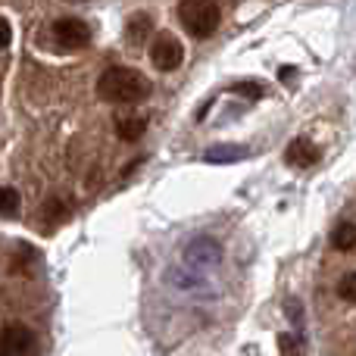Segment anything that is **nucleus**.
Listing matches in <instances>:
<instances>
[{"mask_svg": "<svg viewBox=\"0 0 356 356\" xmlns=\"http://www.w3.org/2000/svg\"><path fill=\"white\" fill-rule=\"evenodd\" d=\"M54 38L60 41V47L81 50V47H88V41H91V25H88L85 19L63 16L54 22Z\"/></svg>", "mask_w": 356, "mask_h": 356, "instance_id": "nucleus-4", "label": "nucleus"}, {"mask_svg": "<svg viewBox=\"0 0 356 356\" xmlns=\"http://www.w3.org/2000/svg\"><path fill=\"white\" fill-rule=\"evenodd\" d=\"M97 94L106 104H138V100H144L150 94V81L135 69L116 66L106 69L97 79Z\"/></svg>", "mask_w": 356, "mask_h": 356, "instance_id": "nucleus-1", "label": "nucleus"}, {"mask_svg": "<svg viewBox=\"0 0 356 356\" xmlns=\"http://www.w3.org/2000/svg\"><path fill=\"white\" fill-rule=\"evenodd\" d=\"M232 91L247 94V97H253V100H259V97H263V88H259V85H253V81H247V85H234Z\"/></svg>", "mask_w": 356, "mask_h": 356, "instance_id": "nucleus-13", "label": "nucleus"}, {"mask_svg": "<svg viewBox=\"0 0 356 356\" xmlns=\"http://www.w3.org/2000/svg\"><path fill=\"white\" fill-rule=\"evenodd\" d=\"M338 294L344 297V300L356 303V272H350V275H344V278H341V284H338Z\"/></svg>", "mask_w": 356, "mask_h": 356, "instance_id": "nucleus-12", "label": "nucleus"}, {"mask_svg": "<svg viewBox=\"0 0 356 356\" xmlns=\"http://www.w3.org/2000/svg\"><path fill=\"white\" fill-rule=\"evenodd\" d=\"M0 356H13V353H6V350H0Z\"/></svg>", "mask_w": 356, "mask_h": 356, "instance_id": "nucleus-15", "label": "nucleus"}, {"mask_svg": "<svg viewBox=\"0 0 356 356\" xmlns=\"http://www.w3.org/2000/svg\"><path fill=\"white\" fill-rule=\"evenodd\" d=\"M284 160H288L291 166L309 169L319 163V150H316V144L309 141V138H294V141L288 144V150H284Z\"/></svg>", "mask_w": 356, "mask_h": 356, "instance_id": "nucleus-6", "label": "nucleus"}, {"mask_svg": "<svg viewBox=\"0 0 356 356\" xmlns=\"http://www.w3.org/2000/svg\"><path fill=\"white\" fill-rule=\"evenodd\" d=\"M13 41V31H10V22L6 19H0V50L6 47V44Z\"/></svg>", "mask_w": 356, "mask_h": 356, "instance_id": "nucleus-14", "label": "nucleus"}, {"mask_svg": "<svg viewBox=\"0 0 356 356\" xmlns=\"http://www.w3.org/2000/svg\"><path fill=\"white\" fill-rule=\"evenodd\" d=\"M144 129H147V119L144 116H122L116 122V135L122 138V141H141V135H144Z\"/></svg>", "mask_w": 356, "mask_h": 356, "instance_id": "nucleus-8", "label": "nucleus"}, {"mask_svg": "<svg viewBox=\"0 0 356 356\" xmlns=\"http://www.w3.org/2000/svg\"><path fill=\"white\" fill-rule=\"evenodd\" d=\"M0 350L19 356V353H31L35 350V334H31V328L25 325H6L3 332H0Z\"/></svg>", "mask_w": 356, "mask_h": 356, "instance_id": "nucleus-5", "label": "nucleus"}, {"mask_svg": "<svg viewBox=\"0 0 356 356\" xmlns=\"http://www.w3.org/2000/svg\"><path fill=\"white\" fill-rule=\"evenodd\" d=\"M150 31H154V19H150L147 13H135V16L129 19V25H125V41H129V44H141Z\"/></svg>", "mask_w": 356, "mask_h": 356, "instance_id": "nucleus-7", "label": "nucleus"}, {"mask_svg": "<svg viewBox=\"0 0 356 356\" xmlns=\"http://www.w3.org/2000/svg\"><path fill=\"white\" fill-rule=\"evenodd\" d=\"M238 156H241L238 147H213V150H207L209 163H225V160H238Z\"/></svg>", "mask_w": 356, "mask_h": 356, "instance_id": "nucleus-11", "label": "nucleus"}, {"mask_svg": "<svg viewBox=\"0 0 356 356\" xmlns=\"http://www.w3.org/2000/svg\"><path fill=\"white\" fill-rule=\"evenodd\" d=\"M184 60V47L175 35H156L150 44V63H154L160 72H175Z\"/></svg>", "mask_w": 356, "mask_h": 356, "instance_id": "nucleus-3", "label": "nucleus"}, {"mask_svg": "<svg viewBox=\"0 0 356 356\" xmlns=\"http://www.w3.org/2000/svg\"><path fill=\"white\" fill-rule=\"evenodd\" d=\"M19 213V191L0 188V216H16Z\"/></svg>", "mask_w": 356, "mask_h": 356, "instance_id": "nucleus-10", "label": "nucleus"}, {"mask_svg": "<svg viewBox=\"0 0 356 356\" xmlns=\"http://www.w3.org/2000/svg\"><path fill=\"white\" fill-rule=\"evenodd\" d=\"M178 19L194 38H209L219 29V3L216 0H178Z\"/></svg>", "mask_w": 356, "mask_h": 356, "instance_id": "nucleus-2", "label": "nucleus"}, {"mask_svg": "<svg viewBox=\"0 0 356 356\" xmlns=\"http://www.w3.org/2000/svg\"><path fill=\"white\" fill-rule=\"evenodd\" d=\"M332 244L338 247V250H353L356 247V225L353 222H341L338 228L332 232Z\"/></svg>", "mask_w": 356, "mask_h": 356, "instance_id": "nucleus-9", "label": "nucleus"}]
</instances>
